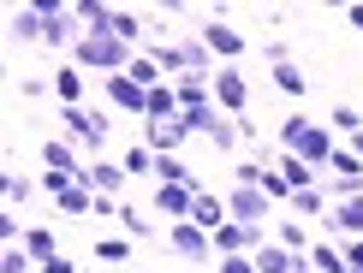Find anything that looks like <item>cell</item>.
I'll return each instance as SVG.
<instances>
[{"label": "cell", "mask_w": 363, "mask_h": 273, "mask_svg": "<svg viewBox=\"0 0 363 273\" xmlns=\"http://www.w3.org/2000/svg\"><path fill=\"white\" fill-rule=\"evenodd\" d=\"M215 101H220L226 113H245V101H250L245 71H233V66H226V71H215Z\"/></svg>", "instance_id": "obj_12"}, {"label": "cell", "mask_w": 363, "mask_h": 273, "mask_svg": "<svg viewBox=\"0 0 363 273\" xmlns=\"http://www.w3.org/2000/svg\"><path fill=\"white\" fill-rule=\"evenodd\" d=\"M268 208H274V202H268V190H256V185H238L233 196H226V214L245 220V226H262Z\"/></svg>", "instance_id": "obj_4"}, {"label": "cell", "mask_w": 363, "mask_h": 273, "mask_svg": "<svg viewBox=\"0 0 363 273\" xmlns=\"http://www.w3.org/2000/svg\"><path fill=\"white\" fill-rule=\"evenodd\" d=\"M334 190H340V202L345 196H363V155H352V149H334Z\"/></svg>", "instance_id": "obj_8"}, {"label": "cell", "mask_w": 363, "mask_h": 273, "mask_svg": "<svg viewBox=\"0 0 363 273\" xmlns=\"http://www.w3.org/2000/svg\"><path fill=\"white\" fill-rule=\"evenodd\" d=\"M345 18H352V30H363V6H352V12H345Z\"/></svg>", "instance_id": "obj_43"}, {"label": "cell", "mask_w": 363, "mask_h": 273, "mask_svg": "<svg viewBox=\"0 0 363 273\" xmlns=\"http://www.w3.org/2000/svg\"><path fill=\"white\" fill-rule=\"evenodd\" d=\"M72 66L119 78V71H131V42H119V36H78V48H72Z\"/></svg>", "instance_id": "obj_2"}, {"label": "cell", "mask_w": 363, "mask_h": 273, "mask_svg": "<svg viewBox=\"0 0 363 273\" xmlns=\"http://www.w3.org/2000/svg\"><path fill=\"white\" fill-rule=\"evenodd\" d=\"M310 267L315 273H345V255L334 244H310Z\"/></svg>", "instance_id": "obj_25"}, {"label": "cell", "mask_w": 363, "mask_h": 273, "mask_svg": "<svg viewBox=\"0 0 363 273\" xmlns=\"http://www.w3.org/2000/svg\"><path fill=\"white\" fill-rule=\"evenodd\" d=\"M262 59H268V66H286L292 54H286V42H262Z\"/></svg>", "instance_id": "obj_40"}, {"label": "cell", "mask_w": 363, "mask_h": 273, "mask_svg": "<svg viewBox=\"0 0 363 273\" xmlns=\"http://www.w3.org/2000/svg\"><path fill=\"white\" fill-rule=\"evenodd\" d=\"M345 273H363V267H345Z\"/></svg>", "instance_id": "obj_44"}, {"label": "cell", "mask_w": 363, "mask_h": 273, "mask_svg": "<svg viewBox=\"0 0 363 273\" xmlns=\"http://www.w3.org/2000/svg\"><path fill=\"white\" fill-rule=\"evenodd\" d=\"M274 83L286 89V95H304V89H310V78H304V71L292 66V59H286V66H274Z\"/></svg>", "instance_id": "obj_26"}, {"label": "cell", "mask_w": 363, "mask_h": 273, "mask_svg": "<svg viewBox=\"0 0 363 273\" xmlns=\"http://www.w3.org/2000/svg\"><path fill=\"white\" fill-rule=\"evenodd\" d=\"M345 267H363V238H352V250H345Z\"/></svg>", "instance_id": "obj_42"}, {"label": "cell", "mask_w": 363, "mask_h": 273, "mask_svg": "<svg viewBox=\"0 0 363 273\" xmlns=\"http://www.w3.org/2000/svg\"><path fill=\"white\" fill-rule=\"evenodd\" d=\"M304 273H310V267H304Z\"/></svg>", "instance_id": "obj_45"}, {"label": "cell", "mask_w": 363, "mask_h": 273, "mask_svg": "<svg viewBox=\"0 0 363 273\" xmlns=\"http://www.w3.org/2000/svg\"><path fill=\"white\" fill-rule=\"evenodd\" d=\"M96 255H101V262H119V267H125V262H131V244H125V238H101Z\"/></svg>", "instance_id": "obj_32"}, {"label": "cell", "mask_w": 363, "mask_h": 273, "mask_svg": "<svg viewBox=\"0 0 363 273\" xmlns=\"http://www.w3.org/2000/svg\"><path fill=\"white\" fill-rule=\"evenodd\" d=\"M185 119H149V155H179V143H185Z\"/></svg>", "instance_id": "obj_13"}, {"label": "cell", "mask_w": 363, "mask_h": 273, "mask_svg": "<svg viewBox=\"0 0 363 273\" xmlns=\"http://www.w3.org/2000/svg\"><path fill=\"white\" fill-rule=\"evenodd\" d=\"M328 226H334V232H345V238H363V196H345L334 214H328Z\"/></svg>", "instance_id": "obj_16"}, {"label": "cell", "mask_w": 363, "mask_h": 273, "mask_svg": "<svg viewBox=\"0 0 363 273\" xmlns=\"http://www.w3.org/2000/svg\"><path fill=\"white\" fill-rule=\"evenodd\" d=\"M54 202H60V214H96V190H89V185H72V190H60Z\"/></svg>", "instance_id": "obj_21"}, {"label": "cell", "mask_w": 363, "mask_h": 273, "mask_svg": "<svg viewBox=\"0 0 363 273\" xmlns=\"http://www.w3.org/2000/svg\"><path fill=\"white\" fill-rule=\"evenodd\" d=\"M119 178H125V173H119L113 161H96V166H84V178H78V185H89L96 196H113V190H119Z\"/></svg>", "instance_id": "obj_18"}, {"label": "cell", "mask_w": 363, "mask_h": 273, "mask_svg": "<svg viewBox=\"0 0 363 273\" xmlns=\"http://www.w3.org/2000/svg\"><path fill=\"white\" fill-rule=\"evenodd\" d=\"M42 273H78V262H72V255H66V250H60V255H54V262H42Z\"/></svg>", "instance_id": "obj_41"}, {"label": "cell", "mask_w": 363, "mask_h": 273, "mask_svg": "<svg viewBox=\"0 0 363 273\" xmlns=\"http://www.w3.org/2000/svg\"><path fill=\"white\" fill-rule=\"evenodd\" d=\"M24 250H30V262H54V255H60V244H54V232H48V226H30V232H24Z\"/></svg>", "instance_id": "obj_19"}, {"label": "cell", "mask_w": 363, "mask_h": 273, "mask_svg": "<svg viewBox=\"0 0 363 273\" xmlns=\"http://www.w3.org/2000/svg\"><path fill=\"white\" fill-rule=\"evenodd\" d=\"M250 262H256V273H304V267H310V262H298L286 244H262Z\"/></svg>", "instance_id": "obj_14"}, {"label": "cell", "mask_w": 363, "mask_h": 273, "mask_svg": "<svg viewBox=\"0 0 363 273\" xmlns=\"http://www.w3.org/2000/svg\"><path fill=\"white\" fill-rule=\"evenodd\" d=\"M215 273H256V262H250V255H226Z\"/></svg>", "instance_id": "obj_37"}, {"label": "cell", "mask_w": 363, "mask_h": 273, "mask_svg": "<svg viewBox=\"0 0 363 273\" xmlns=\"http://www.w3.org/2000/svg\"><path fill=\"white\" fill-rule=\"evenodd\" d=\"M292 214L298 220H315V214H322V190H292Z\"/></svg>", "instance_id": "obj_28"}, {"label": "cell", "mask_w": 363, "mask_h": 273, "mask_svg": "<svg viewBox=\"0 0 363 273\" xmlns=\"http://www.w3.org/2000/svg\"><path fill=\"white\" fill-rule=\"evenodd\" d=\"M215 250L220 255H245V250H262V226H245V220H226L215 232Z\"/></svg>", "instance_id": "obj_7"}, {"label": "cell", "mask_w": 363, "mask_h": 273, "mask_svg": "<svg viewBox=\"0 0 363 273\" xmlns=\"http://www.w3.org/2000/svg\"><path fill=\"white\" fill-rule=\"evenodd\" d=\"M280 244H286V250L298 255V250L310 244V226H304V220H286V226H280Z\"/></svg>", "instance_id": "obj_30"}, {"label": "cell", "mask_w": 363, "mask_h": 273, "mask_svg": "<svg viewBox=\"0 0 363 273\" xmlns=\"http://www.w3.org/2000/svg\"><path fill=\"white\" fill-rule=\"evenodd\" d=\"M0 190H6V208L30 202V178H24V173H6V185H0Z\"/></svg>", "instance_id": "obj_33"}, {"label": "cell", "mask_w": 363, "mask_h": 273, "mask_svg": "<svg viewBox=\"0 0 363 273\" xmlns=\"http://www.w3.org/2000/svg\"><path fill=\"white\" fill-rule=\"evenodd\" d=\"M125 173H155V155L149 149H125Z\"/></svg>", "instance_id": "obj_34"}, {"label": "cell", "mask_w": 363, "mask_h": 273, "mask_svg": "<svg viewBox=\"0 0 363 273\" xmlns=\"http://www.w3.org/2000/svg\"><path fill=\"white\" fill-rule=\"evenodd\" d=\"M125 78H131V83H143V89H155V83H161V66H155L149 54H138V59H131V71H125Z\"/></svg>", "instance_id": "obj_27"}, {"label": "cell", "mask_w": 363, "mask_h": 273, "mask_svg": "<svg viewBox=\"0 0 363 273\" xmlns=\"http://www.w3.org/2000/svg\"><path fill=\"white\" fill-rule=\"evenodd\" d=\"M42 166H48V173H72V178H84V166H78V149H72L66 136H54V143L42 149Z\"/></svg>", "instance_id": "obj_15"}, {"label": "cell", "mask_w": 363, "mask_h": 273, "mask_svg": "<svg viewBox=\"0 0 363 273\" xmlns=\"http://www.w3.org/2000/svg\"><path fill=\"white\" fill-rule=\"evenodd\" d=\"M119 220H125V232H131V238H143V232H149V220L138 214V208H119Z\"/></svg>", "instance_id": "obj_36"}, {"label": "cell", "mask_w": 363, "mask_h": 273, "mask_svg": "<svg viewBox=\"0 0 363 273\" xmlns=\"http://www.w3.org/2000/svg\"><path fill=\"white\" fill-rule=\"evenodd\" d=\"M262 173H268L262 161H245V166H238V185H262Z\"/></svg>", "instance_id": "obj_38"}, {"label": "cell", "mask_w": 363, "mask_h": 273, "mask_svg": "<svg viewBox=\"0 0 363 273\" xmlns=\"http://www.w3.org/2000/svg\"><path fill=\"white\" fill-rule=\"evenodd\" d=\"M155 173H161V185H191V190H196V173H191L179 155H155Z\"/></svg>", "instance_id": "obj_22"}, {"label": "cell", "mask_w": 363, "mask_h": 273, "mask_svg": "<svg viewBox=\"0 0 363 273\" xmlns=\"http://www.w3.org/2000/svg\"><path fill=\"white\" fill-rule=\"evenodd\" d=\"M72 24H78L72 6H60V0L42 6V42H48V48H78V42H72Z\"/></svg>", "instance_id": "obj_5"}, {"label": "cell", "mask_w": 363, "mask_h": 273, "mask_svg": "<svg viewBox=\"0 0 363 273\" xmlns=\"http://www.w3.org/2000/svg\"><path fill=\"white\" fill-rule=\"evenodd\" d=\"M66 143H89V149H101V143H108V113L66 108Z\"/></svg>", "instance_id": "obj_3"}, {"label": "cell", "mask_w": 363, "mask_h": 273, "mask_svg": "<svg viewBox=\"0 0 363 273\" xmlns=\"http://www.w3.org/2000/svg\"><path fill=\"white\" fill-rule=\"evenodd\" d=\"M191 226H203V232L215 238L220 226H226V202H220V196H196V208H191Z\"/></svg>", "instance_id": "obj_17"}, {"label": "cell", "mask_w": 363, "mask_h": 273, "mask_svg": "<svg viewBox=\"0 0 363 273\" xmlns=\"http://www.w3.org/2000/svg\"><path fill=\"white\" fill-rule=\"evenodd\" d=\"M108 101H113L119 113H143V119H149V89L131 83L125 71H119V78H108Z\"/></svg>", "instance_id": "obj_10"}, {"label": "cell", "mask_w": 363, "mask_h": 273, "mask_svg": "<svg viewBox=\"0 0 363 273\" xmlns=\"http://www.w3.org/2000/svg\"><path fill=\"white\" fill-rule=\"evenodd\" d=\"M54 95L66 101V108H78V95H84V78H78V66H66V71H54Z\"/></svg>", "instance_id": "obj_23"}, {"label": "cell", "mask_w": 363, "mask_h": 273, "mask_svg": "<svg viewBox=\"0 0 363 273\" xmlns=\"http://www.w3.org/2000/svg\"><path fill=\"white\" fill-rule=\"evenodd\" d=\"M203 48L220 54V59H238V54H245V36H238L226 18H208V24H203Z\"/></svg>", "instance_id": "obj_9"}, {"label": "cell", "mask_w": 363, "mask_h": 273, "mask_svg": "<svg viewBox=\"0 0 363 273\" xmlns=\"http://www.w3.org/2000/svg\"><path fill=\"white\" fill-rule=\"evenodd\" d=\"M167 250L185 255V262H203V255H208V232H203V226H191V220H173L167 226Z\"/></svg>", "instance_id": "obj_6"}, {"label": "cell", "mask_w": 363, "mask_h": 273, "mask_svg": "<svg viewBox=\"0 0 363 273\" xmlns=\"http://www.w3.org/2000/svg\"><path fill=\"white\" fill-rule=\"evenodd\" d=\"M36 262H30V250L24 244H6V255H0V273H30Z\"/></svg>", "instance_id": "obj_29"}, {"label": "cell", "mask_w": 363, "mask_h": 273, "mask_svg": "<svg viewBox=\"0 0 363 273\" xmlns=\"http://www.w3.org/2000/svg\"><path fill=\"white\" fill-rule=\"evenodd\" d=\"M280 143H286V155H298L304 166H328V161H334V143H328V125H310L304 113L280 119Z\"/></svg>", "instance_id": "obj_1"}, {"label": "cell", "mask_w": 363, "mask_h": 273, "mask_svg": "<svg viewBox=\"0 0 363 273\" xmlns=\"http://www.w3.org/2000/svg\"><path fill=\"white\" fill-rule=\"evenodd\" d=\"M42 185H48V190L60 196V190H72V185H78V178H72V173H42Z\"/></svg>", "instance_id": "obj_39"}, {"label": "cell", "mask_w": 363, "mask_h": 273, "mask_svg": "<svg viewBox=\"0 0 363 273\" xmlns=\"http://www.w3.org/2000/svg\"><path fill=\"white\" fill-rule=\"evenodd\" d=\"M12 36L18 42H42V6H12Z\"/></svg>", "instance_id": "obj_20"}, {"label": "cell", "mask_w": 363, "mask_h": 273, "mask_svg": "<svg viewBox=\"0 0 363 273\" xmlns=\"http://www.w3.org/2000/svg\"><path fill=\"white\" fill-rule=\"evenodd\" d=\"M334 125H340V131H352V136H357V131H363V119H357V108H334Z\"/></svg>", "instance_id": "obj_35"}, {"label": "cell", "mask_w": 363, "mask_h": 273, "mask_svg": "<svg viewBox=\"0 0 363 273\" xmlns=\"http://www.w3.org/2000/svg\"><path fill=\"white\" fill-rule=\"evenodd\" d=\"M196 196H203V190H191V185H155V208H161L167 220H191Z\"/></svg>", "instance_id": "obj_11"}, {"label": "cell", "mask_w": 363, "mask_h": 273, "mask_svg": "<svg viewBox=\"0 0 363 273\" xmlns=\"http://www.w3.org/2000/svg\"><path fill=\"white\" fill-rule=\"evenodd\" d=\"M113 36L119 42H138L143 36V18H138V12H113Z\"/></svg>", "instance_id": "obj_31"}, {"label": "cell", "mask_w": 363, "mask_h": 273, "mask_svg": "<svg viewBox=\"0 0 363 273\" xmlns=\"http://www.w3.org/2000/svg\"><path fill=\"white\" fill-rule=\"evenodd\" d=\"M149 119H179V95H173L167 83L149 89Z\"/></svg>", "instance_id": "obj_24"}]
</instances>
